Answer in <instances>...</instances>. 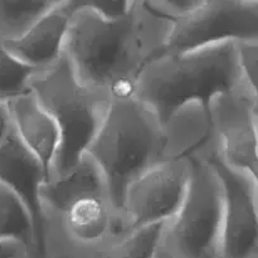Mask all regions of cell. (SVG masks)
Returning <instances> with one entry per match:
<instances>
[{"label":"cell","instance_id":"cell-19","mask_svg":"<svg viewBox=\"0 0 258 258\" xmlns=\"http://www.w3.org/2000/svg\"><path fill=\"white\" fill-rule=\"evenodd\" d=\"M156 15L171 22H178L196 12L204 0H145Z\"/></svg>","mask_w":258,"mask_h":258},{"label":"cell","instance_id":"cell-9","mask_svg":"<svg viewBox=\"0 0 258 258\" xmlns=\"http://www.w3.org/2000/svg\"><path fill=\"white\" fill-rule=\"evenodd\" d=\"M194 151L212 166L223 190L221 258H258V179L229 168L211 138Z\"/></svg>","mask_w":258,"mask_h":258},{"label":"cell","instance_id":"cell-7","mask_svg":"<svg viewBox=\"0 0 258 258\" xmlns=\"http://www.w3.org/2000/svg\"><path fill=\"white\" fill-rule=\"evenodd\" d=\"M211 140L222 160L258 179V90L248 85L218 93L208 103Z\"/></svg>","mask_w":258,"mask_h":258},{"label":"cell","instance_id":"cell-21","mask_svg":"<svg viewBox=\"0 0 258 258\" xmlns=\"http://www.w3.org/2000/svg\"><path fill=\"white\" fill-rule=\"evenodd\" d=\"M83 5L105 19H118L133 9L135 0H81Z\"/></svg>","mask_w":258,"mask_h":258},{"label":"cell","instance_id":"cell-13","mask_svg":"<svg viewBox=\"0 0 258 258\" xmlns=\"http://www.w3.org/2000/svg\"><path fill=\"white\" fill-rule=\"evenodd\" d=\"M13 130L47 173L59 143L57 126L32 92L8 102Z\"/></svg>","mask_w":258,"mask_h":258},{"label":"cell","instance_id":"cell-14","mask_svg":"<svg viewBox=\"0 0 258 258\" xmlns=\"http://www.w3.org/2000/svg\"><path fill=\"white\" fill-rule=\"evenodd\" d=\"M169 159L185 158L211 136L208 105L201 101L175 108L160 122Z\"/></svg>","mask_w":258,"mask_h":258},{"label":"cell","instance_id":"cell-10","mask_svg":"<svg viewBox=\"0 0 258 258\" xmlns=\"http://www.w3.org/2000/svg\"><path fill=\"white\" fill-rule=\"evenodd\" d=\"M190 173L188 156L149 169L126 189L121 206L123 237L168 222L183 202Z\"/></svg>","mask_w":258,"mask_h":258},{"label":"cell","instance_id":"cell-12","mask_svg":"<svg viewBox=\"0 0 258 258\" xmlns=\"http://www.w3.org/2000/svg\"><path fill=\"white\" fill-rule=\"evenodd\" d=\"M71 18V0H59L37 24L19 39L4 43L5 48L29 67L47 70L63 54L68 23Z\"/></svg>","mask_w":258,"mask_h":258},{"label":"cell","instance_id":"cell-2","mask_svg":"<svg viewBox=\"0 0 258 258\" xmlns=\"http://www.w3.org/2000/svg\"><path fill=\"white\" fill-rule=\"evenodd\" d=\"M39 206L37 256L100 258L123 238L120 213L87 156L64 178L43 183Z\"/></svg>","mask_w":258,"mask_h":258},{"label":"cell","instance_id":"cell-6","mask_svg":"<svg viewBox=\"0 0 258 258\" xmlns=\"http://www.w3.org/2000/svg\"><path fill=\"white\" fill-rule=\"evenodd\" d=\"M185 196L176 213L163 224L160 243L178 258H221L224 202L212 166L193 151Z\"/></svg>","mask_w":258,"mask_h":258},{"label":"cell","instance_id":"cell-17","mask_svg":"<svg viewBox=\"0 0 258 258\" xmlns=\"http://www.w3.org/2000/svg\"><path fill=\"white\" fill-rule=\"evenodd\" d=\"M39 72L15 58L0 39V101L9 102L30 92V82Z\"/></svg>","mask_w":258,"mask_h":258},{"label":"cell","instance_id":"cell-15","mask_svg":"<svg viewBox=\"0 0 258 258\" xmlns=\"http://www.w3.org/2000/svg\"><path fill=\"white\" fill-rule=\"evenodd\" d=\"M0 239L27 246L37 256V228L22 199L0 184Z\"/></svg>","mask_w":258,"mask_h":258},{"label":"cell","instance_id":"cell-11","mask_svg":"<svg viewBox=\"0 0 258 258\" xmlns=\"http://www.w3.org/2000/svg\"><path fill=\"white\" fill-rule=\"evenodd\" d=\"M47 178V169L23 145L12 127L0 146V184L17 194L29 209L37 228V246L40 227L39 190Z\"/></svg>","mask_w":258,"mask_h":258},{"label":"cell","instance_id":"cell-18","mask_svg":"<svg viewBox=\"0 0 258 258\" xmlns=\"http://www.w3.org/2000/svg\"><path fill=\"white\" fill-rule=\"evenodd\" d=\"M163 224L127 234L111 246L100 258H154L160 243Z\"/></svg>","mask_w":258,"mask_h":258},{"label":"cell","instance_id":"cell-5","mask_svg":"<svg viewBox=\"0 0 258 258\" xmlns=\"http://www.w3.org/2000/svg\"><path fill=\"white\" fill-rule=\"evenodd\" d=\"M30 92L57 126L59 143L47 180H58L75 170L85 158L103 123L111 96L78 80L64 55L30 82Z\"/></svg>","mask_w":258,"mask_h":258},{"label":"cell","instance_id":"cell-24","mask_svg":"<svg viewBox=\"0 0 258 258\" xmlns=\"http://www.w3.org/2000/svg\"><path fill=\"white\" fill-rule=\"evenodd\" d=\"M154 258H178V257L174 256V254L171 253V252H169L163 244L159 243L158 248H156V252H155V257Z\"/></svg>","mask_w":258,"mask_h":258},{"label":"cell","instance_id":"cell-23","mask_svg":"<svg viewBox=\"0 0 258 258\" xmlns=\"http://www.w3.org/2000/svg\"><path fill=\"white\" fill-rule=\"evenodd\" d=\"M12 118L7 102L0 101V146L12 130Z\"/></svg>","mask_w":258,"mask_h":258},{"label":"cell","instance_id":"cell-25","mask_svg":"<svg viewBox=\"0 0 258 258\" xmlns=\"http://www.w3.org/2000/svg\"><path fill=\"white\" fill-rule=\"evenodd\" d=\"M34 258H77L68 256V254H42V256H35Z\"/></svg>","mask_w":258,"mask_h":258},{"label":"cell","instance_id":"cell-22","mask_svg":"<svg viewBox=\"0 0 258 258\" xmlns=\"http://www.w3.org/2000/svg\"><path fill=\"white\" fill-rule=\"evenodd\" d=\"M35 254L24 244L0 239V258H34Z\"/></svg>","mask_w":258,"mask_h":258},{"label":"cell","instance_id":"cell-1","mask_svg":"<svg viewBox=\"0 0 258 258\" xmlns=\"http://www.w3.org/2000/svg\"><path fill=\"white\" fill-rule=\"evenodd\" d=\"M173 22L135 0L130 13L105 19L81 0H71L63 55L78 80L111 98L134 96L141 71L165 48Z\"/></svg>","mask_w":258,"mask_h":258},{"label":"cell","instance_id":"cell-8","mask_svg":"<svg viewBox=\"0 0 258 258\" xmlns=\"http://www.w3.org/2000/svg\"><path fill=\"white\" fill-rule=\"evenodd\" d=\"M244 40H258V0H204L189 17L173 22L161 53Z\"/></svg>","mask_w":258,"mask_h":258},{"label":"cell","instance_id":"cell-3","mask_svg":"<svg viewBox=\"0 0 258 258\" xmlns=\"http://www.w3.org/2000/svg\"><path fill=\"white\" fill-rule=\"evenodd\" d=\"M236 43L160 53L141 71L134 97L151 111L159 122L185 103L201 101L208 105L218 93L246 83L237 63Z\"/></svg>","mask_w":258,"mask_h":258},{"label":"cell","instance_id":"cell-4","mask_svg":"<svg viewBox=\"0 0 258 258\" xmlns=\"http://www.w3.org/2000/svg\"><path fill=\"white\" fill-rule=\"evenodd\" d=\"M85 156L100 171L120 216L128 185L149 169L169 160L160 122L134 96L112 98Z\"/></svg>","mask_w":258,"mask_h":258},{"label":"cell","instance_id":"cell-20","mask_svg":"<svg viewBox=\"0 0 258 258\" xmlns=\"http://www.w3.org/2000/svg\"><path fill=\"white\" fill-rule=\"evenodd\" d=\"M237 63L244 82L251 87L257 88V63H258V40L237 42Z\"/></svg>","mask_w":258,"mask_h":258},{"label":"cell","instance_id":"cell-16","mask_svg":"<svg viewBox=\"0 0 258 258\" xmlns=\"http://www.w3.org/2000/svg\"><path fill=\"white\" fill-rule=\"evenodd\" d=\"M59 0H0V39H19Z\"/></svg>","mask_w":258,"mask_h":258}]
</instances>
